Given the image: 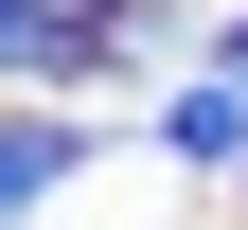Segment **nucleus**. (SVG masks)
Wrapping results in <instances>:
<instances>
[{"mask_svg": "<svg viewBox=\"0 0 248 230\" xmlns=\"http://www.w3.org/2000/svg\"><path fill=\"white\" fill-rule=\"evenodd\" d=\"M53 177H71V142H53V124H0V230L36 213V195H53Z\"/></svg>", "mask_w": 248, "mask_h": 230, "instance_id": "3", "label": "nucleus"}, {"mask_svg": "<svg viewBox=\"0 0 248 230\" xmlns=\"http://www.w3.org/2000/svg\"><path fill=\"white\" fill-rule=\"evenodd\" d=\"M231 89H248V36H231Z\"/></svg>", "mask_w": 248, "mask_h": 230, "instance_id": "4", "label": "nucleus"}, {"mask_svg": "<svg viewBox=\"0 0 248 230\" xmlns=\"http://www.w3.org/2000/svg\"><path fill=\"white\" fill-rule=\"evenodd\" d=\"M89 53V0H0V71H71Z\"/></svg>", "mask_w": 248, "mask_h": 230, "instance_id": "1", "label": "nucleus"}, {"mask_svg": "<svg viewBox=\"0 0 248 230\" xmlns=\"http://www.w3.org/2000/svg\"><path fill=\"white\" fill-rule=\"evenodd\" d=\"M160 142H177V159H248V89H177Z\"/></svg>", "mask_w": 248, "mask_h": 230, "instance_id": "2", "label": "nucleus"}]
</instances>
